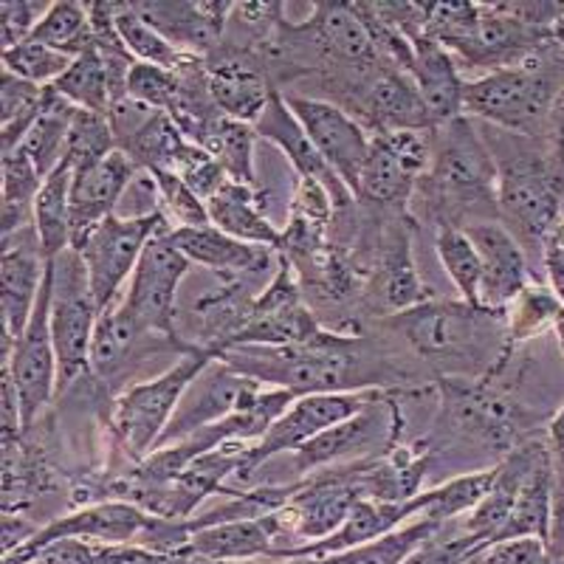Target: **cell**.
<instances>
[{
  "mask_svg": "<svg viewBox=\"0 0 564 564\" xmlns=\"http://www.w3.org/2000/svg\"><path fill=\"white\" fill-rule=\"evenodd\" d=\"M218 361L243 372L263 387L285 390L294 398L325 392L415 390L417 384L390 345L370 336H341L322 330L296 345H235Z\"/></svg>",
  "mask_w": 564,
  "mask_h": 564,
  "instance_id": "1",
  "label": "cell"
},
{
  "mask_svg": "<svg viewBox=\"0 0 564 564\" xmlns=\"http://www.w3.org/2000/svg\"><path fill=\"white\" fill-rule=\"evenodd\" d=\"M381 327L426 361L437 379L477 381L513 359L508 350L506 314L463 300H430L404 314L387 316Z\"/></svg>",
  "mask_w": 564,
  "mask_h": 564,
  "instance_id": "2",
  "label": "cell"
},
{
  "mask_svg": "<svg viewBox=\"0 0 564 564\" xmlns=\"http://www.w3.org/2000/svg\"><path fill=\"white\" fill-rule=\"evenodd\" d=\"M432 161L412 200L421 198L426 218L466 229L480 220H500L497 212V159L475 122L460 116L455 122L430 130Z\"/></svg>",
  "mask_w": 564,
  "mask_h": 564,
  "instance_id": "3",
  "label": "cell"
},
{
  "mask_svg": "<svg viewBox=\"0 0 564 564\" xmlns=\"http://www.w3.org/2000/svg\"><path fill=\"white\" fill-rule=\"evenodd\" d=\"M491 153L500 173L497 181L500 224L520 240L539 282L536 271L542 269L545 243L553 226L564 215V167L545 144L525 135L506 133L500 148H491Z\"/></svg>",
  "mask_w": 564,
  "mask_h": 564,
  "instance_id": "4",
  "label": "cell"
},
{
  "mask_svg": "<svg viewBox=\"0 0 564 564\" xmlns=\"http://www.w3.org/2000/svg\"><path fill=\"white\" fill-rule=\"evenodd\" d=\"M564 88V48L553 37L539 43L511 68L463 83V113L506 133L545 144L547 116Z\"/></svg>",
  "mask_w": 564,
  "mask_h": 564,
  "instance_id": "5",
  "label": "cell"
},
{
  "mask_svg": "<svg viewBox=\"0 0 564 564\" xmlns=\"http://www.w3.org/2000/svg\"><path fill=\"white\" fill-rule=\"evenodd\" d=\"M215 359V352L198 347L181 356L173 367L155 372L153 379L135 381L128 390L116 392L108 404V432L116 452H122L128 463H139L155 452L178 412L181 398Z\"/></svg>",
  "mask_w": 564,
  "mask_h": 564,
  "instance_id": "6",
  "label": "cell"
},
{
  "mask_svg": "<svg viewBox=\"0 0 564 564\" xmlns=\"http://www.w3.org/2000/svg\"><path fill=\"white\" fill-rule=\"evenodd\" d=\"M99 316L102 311L90 289L83 257L68 249L54 260L52 336L57 350V398L90 372V347Z\"/></svg>",
  "mask_w": 564,
  "mask_h": 564,
  "instance_id": "7",
  "label": "cell"
},
{
  "mask_svg": "<svg viewBox=\"0 0 564 564\" xmlns=\"http://www.w3.org/2000/svg\"><path fill=\"white\" fill-rule=\"evenodd\" d=\"M173 224H164L144 246L139 265L122 294V305L141 327L153 334L178 336V300L193 263L173 240Z\"/></svg>",
  "mask_w": 564,
  "mask_h": 564,
  "instance_id": "8",
  "label": "cell"
},
{
  "mask_svg": "<svg viewBox=\"0 0 564 564\" xmlns=\"http://www.w3.org/2000/svg\"><path fill=\"white\" fill-rule=\"evenodd\" d=\"M164 224H170L164 212L148 215V218L110 215L74 246V251L83 257L99 311H108L110 305L122 300V289L133 276L135 265L144 254V246Z\"/></svg>",
  "mask_w": 564,
  "mask_h": 564,
  "instance_id": "9",
  "label": "cell"
},
{
  "mask_svg": "<svg viewBox=\"0 0 564 564\" xmlns=\"http://www.w3.org/2000/svg\"><path fill=\"white\" fill-rule=\"evenodd\" d=\"M52 291H54V263L48 265L43 291L34 305L26 330L3 347V365L12 370L18 384L20 410H23V430L34 426L45 410L57 398V350L52 336Z\"/></svg>",
  "mask_w": 564,
  "mask_h": 564,
  "instance_id": "10",
  "label": "cell"
},
{
  "mask_svg": "<svg viewBox=\"0 0 564 564\" xmlns=\"http://www.w3.org/2000/svg\"><path fill=\"white\" fill-rule=\"evenodd\" d=\"M432 161L430 130L372 135L356 200L381 209H406Z\"/></svg>",
  "mask_w": 564,
  "mask_h": 564,
  "instance_id": "11",
  "label": "cell"
},
{
  "mask_svg": "<svg viewBox=\"0 0 564 564\" xmlns=\"http://www.w3.org/2000/svg\"><path fill=\"white\" fill-rule=\"evenodd\" d=\"M381 395H384V390L325 392V395L294 398V404L282 412V415L271 423V430L251 446L243 466H240V471L235 477L254 475L257 468L265 466L269 460H274L276 455L296 452L300 446L314 441L316 435H322L325 430L336 426V423L359 415L361 410H367V406Z\"/></svg>",
  "mask_w": 564,
  "mask_h": 564,
  "instance_id": "12",
  "label": "cell"
},
{
  "mask_svg": "<svg viewBox=\"0 0 564 564\" xmlns=\"http://www.w3.org/2000/svg\"><path fill=\"white\" fill-rule=\"evenodd\" d=\"M325 327L319 325L316 314L311 311L308 300L302 294V285L296 280L294 269L285 257H280L271 282H265L254 300L249 322L240 330V336L231 341L235 345H296L308 341Z\"/></svg>",
  "mask_w": 564,
  "mask_h": 564,
  "instance_id": "13",
  "label": "cell"
},
{
  "mask_svg": "<svg viewBox=\"0 0 564 564\" xmlns=\"http://www.w3.org/2000/svg\"><path fill=\"white\" fill-rule=\"evenodd\" d=\"M282 97L311 135L322 159L327 161V167L345 181L352 195H359L361 170L372 144V135L367 133L365 124L327 99L302 97V94H282Z\"/></svg>",
  "mask_w": 564,
  "mask_h": 564,
  "instance_id": "14",
  "label": "cell"
},
{
  "mask_svg": "<svg viewBox=\"0 0 564 564\" xmlns=\"http://www.w3.org/2000/svg\"><path fill=\"white\" fill-rule=\"evenodd\" d=\"M341 108L356 122L365 124L370 135L395 133V130H435V122L410 74L387 63L367 70Z\"/></svg>",
  "mask_w": 564,
  "mask_h": 564,
  "instance_id": "15",
  "label": "cell"
},
{
  "mask_svg": "<svg viewBox=\"0 0 564 564\" xmlns=\"http://www.w3.org/2000/svg\"><path fill=\"white\" fill-rule=\"evenodd\" d=\"M148 522V511H141L133 502L122 500L74 508V511L45 522L32 542L3 556V564H26L40 547L59 542V539H85V542H102V545H133Z\"/></svg>",
  "mask_w": 564,
  "mask_h": 564,
  "instance_id": "16",
  "label": "cell"
},
{
  "mask_svg": "<svg viewBox=\"0 0 564 564\" xmlns=\"http://www.w3.org/2000/svg\"><path fill=\"white\" fill-rule=\"evenodd\" d=\"M48 265L52 263L45 260L34 226L0 238V316H3V336H7L3 345H12L26 330Z\"/></svg>",
  "mask_w": 564,
  "mask_h": 564,
  "instance_id": "17",
  "label": "cell"
},
{
  "mask_svg": "<svg viewBox=\"0 0 564 564\" xmlns=\"http://www.w3.org/2000/svg\"><path fill=\"white\" fill-rule=\"evenodd\" d=\"M206 59L209 97L220 116L254 124L274 97V83L263 59L220 43Z\"/></svg>",
  "mask_w": 564,
  "mask_h": 564,
  "instance_id": "18",
  "label": "cell"
},
{
  "mask_svg": "<svg viewBox=\"0 0 564 564\" xmlns=\"http://www.w3.org/2000/svg\"><path fill=\"white\" fill-rule=\"evenodd\" d=\"M468 240L475 243L482 265V285H480V308L506 314L522 291L536 282L520 240L500 220H480V224L466 226Z\"/></svg>",
  "mask_w": 564,
  "mask_h": 564,
  "instance_id": "19",
  "label": "cell"
},
{
  "mask_svg": "<svg viewBox=\"0 0 564 564\" xmlns=\"http://www.w3.org/2000/svg\"><path fill=\"white\" fill-rule=\"evenodd\" d=\"M254 130L260 135V141H269V144H274L280 150L282 159L289 161L296 178H308L325 186L327 195L334 198L336 212H350L352 206L359 204L356 195L347 189L345 181L327 167V161L314 148L311 135L305 133V128L300 124L294 110L289 108V102L282 97V90H274L269 108L254 122Z\"/></svg>",
  "mask_w": 564,
  "mask_h": 564,
  "instance_id": "20",
  "label": "cell"
},
{
  "mask_svg": "<svg viewBox=\"0 0 564 564\" xmlns=\"http://www.w3.org/2000/svg\"><path fill=\"white\" fill-rule=\"evenodd\" d=\"M260 387V381L249 379L243 372L231 370L224 361H212L198 379L189 384L186 395L181 398L178 412L170 421L167 432L159 441L155 449L161 446H170V443H178L184 437H189L193 432L206 430L212 423L224 421L231 412H238V406L243 404L246 398Z\"/></svg>",
  "mask_w": 564,
  "mask_h": 564,
  "instance_id": "21",
  "label": "cell"
},
{
  "mask_svg": "<svg viewBox=\"0 0 564 564\" xmlns=\"http://www.w3.org/2000/svg\"><path fill=\"white\" fill-rule=\"evenodd\" d=\"M74 173V170H70ZM141 170L133 159L122 150H113L108 159L97 161L94 167H85L74 173L70 181V249L88 235L94 226L119 212L128 186L133 184Z\"/></svg>",
  "mask_w": 564,
  "mask_h": 564,
  "instance_id": "22",
  "label": "cell"
},
{
  "mask_svg": "<svg viewBox=\"0 0 564 564\" xmlns=\"http://www.w3.org/2000/svg\"><path fill=\"white\" fill-rule=\"evenodd\" d=\"M161 37L178 52L209 57L224 43L231 3H184V0H148L130 3Z\"/></svg>",
  "mask_w": 564,
  "mask_h": 564,
  "instance_id": "23",
  "label": "cell"
},
{
  "mask_svg": "<svg viewBox=\"0 0 564 564\" xmlns=\"http://www.w3.org/2000/svg\"><path fill=\"white\" fill-rule=\"evenodd\" d=\"M173 240L193 265H200L209 274L249 276V280L269 282L271 269L276 271L280 254L265 246H251L224 235L215 226L204 229H173Z\"/></svg>",
  "mask_w": 564,
  "mask_h": 564,
  "instance_id": "24",
  "label": "cell"
},
{
  "mask_svg": "<svg viewBox=\"0 0 564 564\" xmlns=\"http://www.w3.org/2000/svg\"><path fill=\"white\" fill-rule=\"evenodd\" d=\"M406 74L430 110L435 128L466 116L463 113V83L466 79L460 74V63L441 43L426 34L417 37L412 43V63Z\"/></svg>",
  "mask_w": 564,
  "mask_h": 564,
  "instance_id": "25",
  "label": "cell"
},
{
  "mask_svg": "<svg viewBox=\"0 0 564 564\" xmlns=\"http://www.w3.org/2000/svg\"><path fill=\"white\" fill-rule=\"evenodd\" d=\"M410 522V500L406 502H384V500H361L359 506L347 513V520L336 528L330 536L319 542H305L296 547H282L271 556V562L282 558H327L336 553H345L350 547H359L381 539L387 533L398 531L401 525Z\"/></svg>",
  "mask_w": 564,
  "mask_h": 564,
  "instance_id": "26",
  "label": "cell"
},
{
  "mask_svg": "<svg viewBox=\"0 0 564 564\" xmlns=\"http://www.w3.org/2000/svg\"><path fill=\"white\" fill-rule=\"evenodd\" d=\"M276 547H282V531L276 513H271L263 520L220 522V525L198 528L189 536V545L184 553L206 558V562L243 564L271 558Z\"/></svg>",
  "mask_w": 564,
  "mask_h": 564,
  "instance_id": "27",
  "label": "cell"
},
{
  "mask_svg": "<svg viewBox=\"0 0 564 564\" xmlns=\"http://www.w3.org/2000/svg\"><path fill=\"white\" fill-rule=\"evenodd\" d=\"M206 209H209V224L229 238L280 251L282 229L260 209L254 186L226 181L218 193L206 200Z\"/></svg>",
  "mask_w": 564,
  "mask_h": 564,
  "instance_id": "28",
  "label": "cell"
},
{
  "mask_svg": "<svg viewBox=\"0 0 564 564\" xmlns=\"http://www.w3.org/2000/svg\"><path fill=\"white\" fill-rule=\"evenodd\" d=\"M497 466L466 471L460 477L443 480L441 486H432L430 491L415 494L410 500V522H435V525H449L460 520L468 511H475L494 486Z\"/></svg>",
  "mask_w": 564,
  "mask_h": 564,
  "instance_id": "29",
  "label": "cell"
},
{
  "mask_svg": "<svg viewBox=\"0 0 564 564\" xmlns=\"http://www.w3.org/2000/svg\"><path fill=\"white\" fill-rule=\"evenodd\" d=\"M553 491H556V475H553V463L545 446V452L539 455V460L533 463L528 477L522 480L511 517H508L506 528L497 533L494 542H508V539H525V536L547 542Z\"/></svg>",
  "mask_w": 564,
  "mask_h": 564,
  "instance_id": "30",
  "label": "cell"
},
{
  "mask_svg": "<svg viewBox=\"0 0 564 564\" xmlns=\"http://www.w3.org/2000/svg\"><path fill=\"white\" fill-rule=\"evenodd\" d=\"M193 144L204 148L212 159L218 161L224 173L229 175V181H238V184L246 186L257 184L254 161L260 135H257L254 124L238 122V119H229V116H218V119H212L200 130V135Z\"/></svg>",
  "mask_w": 564,
  "mask_h": 564,
  "instance_id": "31",
  "label": "cell"
},
{
  "mask_svg": "<svg viewBox=\"0 0 564 564\" xmlns=\"http://www.w3.org/2000/svg\"><path fill=\"white\" fill-rule=\"evenodd\" d=\"M70 164L63 161L40 186V195L34 200V229H37L40 246L48 263H54L59 254L70 249Z\"/></svg>",
  "mask_w": 564,
  "mask_h": 564,
  "instance_id": "32",
  "label": "cell"
},
{
  "mask_svg": "<svg viewBox=\"0 0 564 564\" xmlns=\"http://www.w3.org/2000/svg\"><path fill=\"white\" fill-rule=\"evenodd\" d=\"M74 113H77V108L52 88L48 90V102H45L43 113L37 116V122H34L32 128H29V133L23 135L20 148H14L23 150V153L32 159V164L40 170L43 178H48V175L65 161Z\"/></svg>",
  "mask_w": 564,
  "mask_h": 564,
  "instance_id": "33",
  "label": "cell"
},
{
  "mask_svg": "<svg viewBox=\"0 0 564 564\" xmlns=\"http://www.w3.org/2000/svg\"><path fill=\"white\" fill-rule=\"evenodd\" d=\"M0 164H3V229L0 238L18 235V231L34 226V200L43 186V175L34 167L23 150H9L0 153Z\"/></svg>",
  "mask_w": 564,
  "mask_h": 564,
  "instance_id": "34",
  "label": "cell"
},
{
  "mask_svg": "<svg viewBox=\"0 0 564 564\" xmlns=\"http://www.w3.org/2000/svg\"><path fill=\"white\" fill-rule=\"evenodd\" d=\"M48 88L43 85L26 83V79L14 77L3 70V83H0V153L20 148L23 135L29 133L37 116L43 113L48 102Z\"/></svg>",
  "mask_w": 564,
  "mask_h": 564,
  "instance_id": "35",
  "label": "cell"
},
{
  "mask_svg": "<svg viewBox=\"0 0 564 564\" xmlns=\"http://www.w3.org/2000/svg\"><path fill=\"white\" fill-rule=\"evenodd\" d=\"M37 43L57 48V52L68 54V57H83V54L94 52V23H90V7L74 3V0H59V3H48L43 18L37 20L32 37Z\"/></svg>",
  "mask_w": 564,
  "mask_h": 564,
  "instance_id": "36",
  "label": "cell"
},
{
  "mask_svg": "<svg viewBox=\"0 0 564 564\" xmlns=\"http://www.w3.org/2000/svg\"><path fill=\"white\" fill-rule=\"evenodd\" d=\"M562 314L564 305L556 291L551 285H542V282H531L506 311L508 350L517 352V347H522L525 341L536 339L545 330H553Z\"/></svg>",
  "mask_w": 564,
  "mask_h": 564,
  "instance_id": "37",
  "label": "cell"
},
{
  "mask_svg": "<svg viewBox=\"0 0 564 564\" xmlns=\"http://www.w3.org/2000/svg\"><path fill=\"white\" fill-rule=\"evenodd\" d=\"M435 254L441 260V269L452 280L463 302L480 305V285H482V265L475 243L468 240L466 229L457 226H443L435 231Z\"/></svg>",
  "mask_w": 564,
  "mask_h": 564,
  "instance_id": "38",
  "label": "cell"
},
{
  "mask_svg": "<svg viewBox=\"0 0 564 564\" xmlns=\"http://www.w3.org/2000/svg\"><path fill=\"white\" fill-rule=\"evenodd\" d=\"M186 135L181 133L178 124L173 122V116L159 110V113L150 116V122L133 135L122 148V153H128L133 159L135 167L141 173H155V170H170L173 173V164L178 159V153L184 150Z\"/></svg>",
  "mask_w": 564,
  "mask_h": 564,
  "instance_id": "39",
  "label": "cell"
},
{
  "mask_svg": "<svg viewBox=\"0 0 564 564\" xmlns=\"http://www.w3.org/2000/svg\"><path fill=\"white\" fill-rule=\"evenodd\" d=\"M52 88L79 110H94V113L108 116L110 102H113L108 68H105L97 48L74 59L70 68L65 70L63 77H59Z\"/></svg>",
  "mask_w": 564,
  "mask_h": 564,
  "instance_id": "40",
  "label": "cell"
},
{
  "mask_svg": "<svg viewBox=\"0 0 564 564\" xmlns=\"http://www.w3.org/2000/svg\"><path fill=\"white\" fill-rule=\"evenodd\" d=\"M443 525L435 522H406L398 531L387 533L381 539H372L367 545L350 547L345 553H336V556L319 558V564H401L412 551L426 542V539L435 536Z\"/></svg>",
  "mask_w": 564,
  "mask_h": 564,
  "instance_id": "41",
  "label": "cell"
},
{
  "mask_svg": "<svg viewBox=\"0 0 564 564\" xmlns=\"http://www.w3.org/2000/svg\"><path fill=\"white\" fill-rule=\"evenodd\" d=\"M113 23H116V34L124 43L130 54H133L135 63H150V65H161V68L175 70L181 63H184L186 54L178 52L173 43L161 37L153 26H150L148 20L141 18L130 3H116L113 9Z\"/></svg>",
  "mask_w": 564,
  "mask_h": 564,
  "instance_id": "42",
  "label": "cell"
},
{
  "mask_svg": "<svg viewBox=\"0 0 564 564\" xmlns=\"http://www.w3.org/2000/svg\"><path fill=\"white\" fill-rule=\"evenodd\" d=\"M113 150L119 148H116V135L108 116L77 108L74 122H70L68 150H65V161L70 164V170L79 173L85 167H94L97 161L108 159Z\"/></svg>",
  "mask_w": 564,
  "mask_h": 564,
  "instance_id": "43",
  "label": "cell"
},
{
  "mask_svg": "<svg viewBox=\"0 0 564 564\" xmlns=\"http://www.w3.org/2000/svg\"><path fill=\"white\" fill-rule=\"evenodd\" d=\"M70 63H74V57L57 52V48H48V45L37 43V40H26L18 48H12V52H3V70L26 79V83L43 85V88L57 83L65 70L70 68Z\"/></svg>",
  "mask_w": 564,
  "mask_h": 564,
  "instance_id": "44",
  "label": "cell"
},
{
  "mask_svg": "<svg viewBox=\"0 0 564 564\" xmlns=\"http://www.w3.org/2000/svg\"><path fill=\"white\" fill-rule=\"evenodd\" d=\"M148 175L155 181V189H159L161 212L167 215V220L175 229H204V226H212L206 200L198 198L178 175L170 173V170H155V173Z\"/></svg>",
  "mask_w": 564,
  "mask_h": 564,
  "instance_id": "45",
  "label": "cell"
},
{
  "mask_svg": "<svg viewBox=\"0 0 564 564\" xmlns=\"http://www.w3.org/2000/svg\"><path fill=\"white\" fill-rule=\"evenodd\" d=\"M124 94L133 102L170 113L175 97H178V77H175V70L161 68V65L135 63L128 74Z\"/></svg>",
  "mask_w": 564,
  "mask_h": 564,
  "instance_id": "46",
  "label": "cell"
},
{
  "mask_svg": "<svg viewBox=\"0 0 564 564\" xmlns=\"http://www.w3.org/2000/svg\"><path fill=\"white\" fill-rule=\"evenodd\" d=\"M173 173L204 200H209L229 181V175L224 173L218 161L212 159L204 148L193 144V141H186L184 150L178 153V159L173 164Z\"/></svg>",
  "mask_w": 564,
  "mask_h": 564,
  "instance_id": "47",
  "label": "cell"
},
{
  "mask_svg": "<svg viewBox=\"0 0 564 564\" xmlns=\"http://www.w3.org/2000/svg\"><path fill=\"white\" fill-rule=\"evenodd\" d=\"M45 9L48 7L29 0H0V48L12 52L20 43H26Z\"/></svg>",
  "mask_w": 564,
  "mask_h": 564,
  "instance_id": "48",
  "label": "cell"
},
{
  "mask_svg": "<svg viewBox=\"0 0 564 564\" xmlns=\"http://www.w3.org/2000/svg\"><path fill=\"white\" fill-rule=\"evenodd\" d=\"M547 545L542 539H508V542H494L486 551L477 553L471 564H545Z\"/></svg>",
  "mask_w": 564,
  "mask_h": 564,
  "instance_id": "49",
  "label": "cell"
},
{
  "mask_svg": "<svg viewBox=\"0 0 564 564\" xmlns=\"http://www.w3.org/2000/svg\"><path fill=\"white\" fill-rule=\"evenodd\" d=\"M26 564H102V542L59 539V542L40 547Z\"/></svg>",
  "mask_w": 564,
  "mask_h": 564,
  "instance_id": "50",
  "label": "cell"
},
{
  "mask_svg": "<svg viewBox=\"0 0 564 564\" xmlns=\"http://www.w3.org/2000/svg\"><path fill=\"white\" fill-rule=\"evenodd\" d=\"M0 435L3 441H14L23 435V410H20L18 384L12 379V370L3 365V381H0Z\"/></svg>",
  "mask_w": 564,
  "mask_h": 564,
  "instance_id": "51",
  "label": "cell"
},
{
  "mask_svg": "<svg viewBox=\"0 0 564 564\" xmlns=\"http://www.w3.org/2000/svg\"><path fill=\"white\" fill-rule=\"evenodd\" d=\"M186 553H155L141 545H102V564H186Z\"/></svg>",
  "mask_w": 564,
  "mask_h": 564,
  "instance_id": "52",
  "label": "cell"
},
{
  "mask_svg": "<svg viewBox=\"0 0 564 564\" xmlns=\"http://www.w3.org/2000/svg\"><path fill=\"white\" fill-rule=\"evenodd\" d=\"M0 525H3V556L20 551V547L26 545V542H32L40 533V528H43L34 520H29L26 513H3Z\"/></svg>",
  "mask_w": 564,
  "mask_h": 564,
  "instance_id": "53",
  "label": "cell"
},
{
  "mask_svg": "<svg viewBox=\"0 0 564 564\" xmlns=\"http://www.w3.org/2000/svg\"><path fill=\"white\" fill-rule=\"evenodd\" d=\"M547 455L553 463V475H556V486L564 488V404L553 412L547 421Z\"/></svg>",
  "mask_w": 564,
  "mask_h": 564,
  "instance_id": "54",
  "label": "cell"
},
{
  "mask_svg": "<svg viewBox=\"0 0 564 564\" xmlns=\"http://www.w3.org/2000/svg\"><path fill=\"white\" fill-rule=\"evenodd\" d=\"M551 37L564 48V7H562V12L556 14V20L551 23Z\"/></svg>",
  "mask_w": 564,
  "mask_h": 564,
  "instance_id": "55",
  "label": "cell"
},
{
  "mask_svg": "<svg viewBox=\"0 0 564 564\" xmlns=\"http://www.w3.org/2000/svg\"><path fill=\"white\" fill-rule=\"evenodd\" d=\"M553 334H556L558 350H562V356H564V314L556 319V327H553Z\"/></svg>",
  "mask_w": 564,
  "mask_h": 564,
  "instance_id": "56",
  "label": "cell"
},
{
  "mask_svg": "<svg viewBox=\"0 0 564 564\" xmlns=\"http://www.w3.org/2000/svg\"><path fill=\"white\" fill-rule=\"evenodd\" d=\"M271 564H319V558H282V562H271Z\"/></svg>",
  "mask_w": 564,
  "mask_h": 564,
  "instance_id": "57",
  "label": "cell"
},
{
  "mask_svg": "<svg viewBox=\"0 0 564 564\" xmlns=\"http://www.w3.org/2000/svg\"><path fill=\"white\" fill-rule=\"evenodd\" d=\"M468 564H471V562H468Z\"/></svg>",
  "mask_w": 564,
  "mask_h": 564,
  "instance_id": "58",
  "label": "cell"
},
{
  "mask_svg": "<svg viewBox=\"0 0 564 564\" xmlns=\"http://www.w3.org/2000/svg\"><path fill=\"white\" fill-rule=\"evenodd\" d=\"M556 488H558V486H556Z\"/></svg>",
  "mask_w": 564,
  "mask_h": 564,
  "instance_id": "59",
  "label": "cell"
}]
</instances>
